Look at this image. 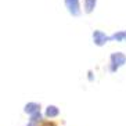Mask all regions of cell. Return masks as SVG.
<instances>
[{"mask_svg":"<svg viewBox=\"0 0 126 126\" xmlns=\"http://www.w3.org/2000/svg\"><path fill=\"white\" fill-rule=\"evenodd\" d=\"M45 115L47 119H54L60 115V110L56 105H47L46 107V111H45Z\"/></svg>","mask_w":126,"mask_h":126,"instance_id":"obj_6","label":"cell"},{"mask_svg":"<svg viewBox=\"0 0 126 126\" xmlns=\"http://www.w3.org/2000/svg\"><path fill=\"white\" fill-rule=\"evenodd\" d=\"M93 42L96 46H104L107 42H110V36H107L103 31L97 29L93 32Z\"/></svg>","mask_w":126,"mask_h":126,"instance_id":"obj_3","label":"cell"},{"mask_svg":"<svg viewBox=\"0 0 126 126\" xmlns=\"http://www.w3.org/2000/svg\"><path fill=\"white\" fill-rule=\"evenodd\" d=\"M110 40L126 42V31H119V32H115L114 35H111V36H110Z\"/></svg>","mask_w":126,"mask_h":126,"instance_id":"obj_7","label":"cell"},{"mask_svg":"<svg viewBox=\"0 0 126 126\" xmlns=\"http://www.w3.org/2000/svg\"><path fill=\"white\" fill-rule=\"evenodd\" d=\"M26 126H58V122L54 119H47V118H42L39 121H28Z\"/></svg>","mask_w":126,"mask_h":126,"instance_id":"obj_4","label":"cell"},{"mask_svg":"<svg viewBox=\"0 0 126 126\" xmlns=\"http://www.w3.org/2000/svg\"><path fill=\"white\" fill-rule=\"evenodd\" d=\"M125 64H126V56L122 51H116L111 54V57H110V71L111 72H116Z\"/></svg>","mask_w":126,"mask_h":126,"instance_id":"obj_1","label":"cell"},{"mask_svg":"<svg viewBox=\"0 0 126 126\" xmlns=\"http://www.w3.org/2000/svg\"><path fill=\"white\" fill-rule=\"evenodd\" d=\"M65 7L68 8V13L74 17L80 15V6H79V0H64Z\"/></svg>","mask_w":126,"mask_h":126,"instance_id":"obj_2","label":"cell"},{"mask_svg":"<svg viewBox=\"0 0 126 126\" xmlns=\"http://www.w3.org/2000/svg\"><path fill=\"white\" fill-rule=\"evenodd\" d=\"M96 4H97V0H85V13L86 14H90L93 13V10L96 8Z\"/></svg>","mask_w":126,"mask_h":126,"instance_id":"obj_8","label":"cell"},{"mask_svg":"<svg viewBox=\"0 0 126 126\" xmlns=\"http://www.w3.org/2000/svg\"><path fill=\"white\" fill-rule=\"evenodd\" d=\"M40 104L37 103H28L25 105V108H24V111H25V114H28L29 116H32V115L35 114H39L40 112Z\"/></svg>","mask_w":126,"mask_h":126,"instance_id":"obj_5","label":"cell"}]
</instances>
